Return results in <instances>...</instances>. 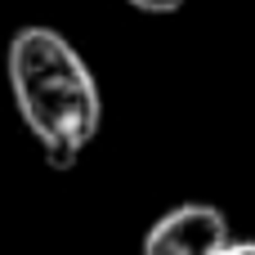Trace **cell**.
<instances>
[{"label":"cell","instance_id":"obj_1","mask_svg":"<svg viewBox=\"0 0 255 255\" xmlns=\"http://www.w3.org/2000/svg\"><path fill=\"white\" fill-rule=\"evenodd\" d=\"M9 85L27 130L45 148V161L58 170L76 166L99 134L103 99L72 40L40 22L18 27L9 40Z\"/></svg>","mask_w":255,"mask_h":255},{"label":"cell","instance_id":"obj_2","mask_svg":"<svg viewBox=\"0 0 255 255\" xmlns=\"http://www.w3.org/2000/svg\"><path fill=\"white\" fill-rule=\"evenodd\" d=\"M229 247H233V233L224 211L206 202H184L143 233L139 255H220Z\"/></svg>","mask_w":255,"mask_h":255},{"label":"cell","instance_id":"obj_3","mask_svg":"<svg viewBox=\"0 0 255 255\" xmlns=\"http://www.w3.org/2000/svg\"><path fill=\"white\" fill-rule=\"evenodd\" d=\"M126 4H134L139 13H175L184 0H126Z\"/></svg>","mask_w":255,"mask_h":255},{"label":"cell","instance_id":"obj_4","mask_svg":"<svg viewBox=\"0 0 255 255\" xmlns=\"http://www.w3.org/2000/svg\"><path fill=\"white\" fill-rule=\"evenodd\" d=\"M220 255H255V242H233L229 251H220Z\"/></svg>","mask_w":255,"mask_h":255}]
</instances>
